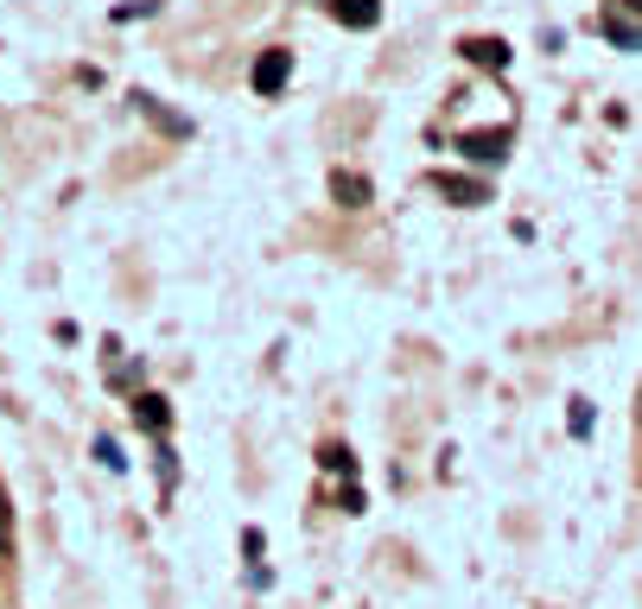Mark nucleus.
<instances>
[{
  "label": "nucleus",
  "mask_w": 642,
  "mask_h": 609,
  "mask_svg": "<svg viewBox=\"0 0 642 609\" xmlns=\"http://www.w3.org/2000/svg\"><path fill=\"white\" fill-rule=\"evenodd\" d=\"M464 58L484 64V71H509V45L502 38H464Z\"/></svg>",
  "instance_id": "obj_5"
},
{
  "label": "nucleus",
  "mask_w": 642,
  "mask_h": 609,
  "mask_svg": "<svg viewBox=\"0 0 642 609\" xmlns=\"http://www.w3.org/2000/svg\"><path fill=\"white\" fill-rule=\"evenodd\" d=\"M331 13H338V26H356V33H370L381 20V0H331Z\"/></svg>",
  "instance_id": "obj_4"
},
{
  "label": "nucleus",
  "mask_w": 642,
  "mask_h": 609,
  "mask_svg": "<svg viewBox=\"0 0 642 609\" xmlns=\"http://www.w3.org/2000/svg\"><path fill=\"white\" fill-rule=\"evenodd\" d=\"M134 419H141V426H153V431H166V419H172V413H166V400H159V394H141V400H134Z\"/></svg>",
  "instance_id": "obj_7"
},
{
  "label": "nucleus",
  "mask_w": 642,
  "mask_h": 609,
  "mask_svg": "<svg viewBox=\"0 0 642 609\" xmlns=\"http://www.w3.org/2000/svg\"><path fill=\"white\" fill-rule=\"evenodd\" d=\"M96 458H102L109 470H121V451H114V438H96Z\"/></svg>",
  "instance_id": "obj_10"
},
{
  "label": "nucleus",
  "mask_w": 642,
  "mask_h": 609,
  "mask_svg": "<svg viewBox=\"0 0 642 609\" xmlns=\"http://www.w3.org/2000/svg\"><path fill=\"white\" fill-rule=\"evenodd\" d=\"M567 431H572V438H592V400H572Z\"/></svg>",
  "instance_id": "obj_8"
},
{
  "label": "nucleus",
  "mask_w": 642,
  "mask_h": 609,
  "mask_svg": "<svg viewBox=\"0 0 642 609\" xmlns=\"http://www.w3.org/2000/svg\"><path fill=\"white\" fill-rule=\"evenodd\" d=\"M458 153L471 159V166H502V153H509V134L502 127H471V134H458Z\"/></svg>",
  "instance_id": "obj_1"
},
{
  "label": "nucleus",
  "mask_w": 642,
  "mask_h": 609,
  "mask_svg": "<svg viewBox=\"0 0 642 609\" xmlns=\"http://www.w3.org/2000/svg\"><path fill=\"white\" fill-rule=\"evenodd\" d=\"M439 191H446L452 204H464V210H477V204L490 197V191H484V184H477V179H446V172H439Z\"/></svg>",
  "instance_id": "obj_6"
},
{
  "label": "nucleus",
  "mask_w": 642,
  "mask_h": 609,
  "mask_svg": "<svg viewBox=\"0 0 642 609\" xmlns=\"http://www.w3.org/2000/svg\"><path fill=\"white\" fill-rule=\"evenodd\" d=\"M318 464H325V470H343V476H356V458H350L343 444H325V451H318Z\"/></svg>",
  "instance_id": "obj_9"
},
{
  "label": "nucleus",
  "mask_w": 642,
  "mask_h": 609,
  "mask_svg": "<svg viewBox=\"0 0 642 609\" xmlns=\"http://www.w3.org/2000/svg\"><path fill=\"white\" fill-rule=\"evenodd\" d=\"M287 76H293V51H262L249 83H255V96H280V89H287Z\"/></svg>",
  "instance_id": "obj_2"
},
{
  "label": "nucleus",
  "mask_w": 642,
  "mask_h": 609,
  "mask_svg": "<svg viewBox=\"0 0 642 609\" xmlns=\"http://www.w3.org/2000/svg\"><path fill=\"white\" fill-rule=\"evenodd\" d=\"M331 197H338L343 210H363V204H370V197H376V191H370V179H363V172H331Z\"/></svg>",
  "instance_id": "obj_3"
}]
</instances>
